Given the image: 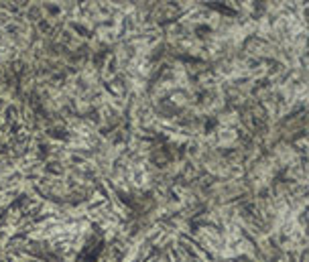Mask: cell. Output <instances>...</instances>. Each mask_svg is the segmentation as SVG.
<instances>
[{"mask_svg": "<svg viewBox=\"0 0 309 262\" xmlns=\"http://www.w3.org/2000/svg\"><path fill=\"white\" fill-rule=\"evenodd\" d=\"M130 183L134 187H146L149 185V171L144 167H132L130 169Z\"/></svg>", "mask_w": 309, "mask_h": 262, "instance_id": "1", "label": "cell"}, {"mask_svg": "<svg viewBox=\"0 0 309 262\" xmlns=\"http://www.w3.org/2000/svg\"><path fill=\"white\" fill-rule=\"evenodd\" d=\"M218 144H222V146H228V144H232L234 141H236V132H234V128H228V126H222L220 128V132H218Z\"/></svg>", "mask_w": 309, "mask_h": 262, "instance_id": "2", "label": "cell"}, {"mask_svg": "<svg viewBox=\"0 0 309 262\" xmlns=\"http://www.w3.org/2000/svg\"><path fill=\"white\" fill-rule=\"evenodd\" d=\"M2 240H4V238H2V236H0V242H2Z\"/></svg>", "mask_w": 309, "mask_h": 262, "instance_id": "3", "label": "cell"}]
</instances>
